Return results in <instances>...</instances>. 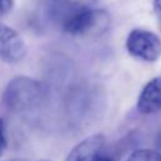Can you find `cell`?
Listing matches in <instances>:
<instances>
[{"label":"cell","mask_w":161,"mask_h":161,"mask_svg":"<svg viewBox=\"0 0 161 161\" xmlns=\"http://www.w3.org/2000/svg\"><path fill=\"white\" fill-rule=\"evenodd\" d=\"M45 98L44 86L30 77L18 75L4 89L3 103L11 112H30L38 108Z\"/></svg>","instance_id":"1"},{"label":"cell","mask_w":161,"mask_h":161,"mask_svg":"<svg viewBox=\"0 0 161 161\" xmlns=\"http://www.w3.org/2000/svg\"><path fill=\"white\" fill-rule=\"evenodd\" d=\"M108 23L109 16L108 13H106L104 10L82 6L74 10L64 19L63 30L69 35L82 36L104 31L107 29Z\"/></svg>","instance_id":"2"},{"label":"cell","mask_w":161,"mask_h":161,"mask_svg":"<svg viewBox=\"0 0 161 161\" xmlns=\"http://www.w3.org/2000/svg\"><path fill=\"white\" fill-rule=\"evenodd\" d=\"M126 48L132 57L145 62H156L161 57V39L148 30L133 29L126 39Z\"/></svg>","instance_id":"3"},{"label":"cell","mask_w":161,"mask_h":161,"mask_svg":"<svg viewBox=\"0 0 161 161\" xmlns=\"http://www.w3.org/2000/svg\"><path fill=\"white\" fill-rule=\"evenodd\" d=\"M26 55V45L20 34L0 23V62L15 64Z\"/></svg>","instance_id":"4"},{"label":"cell","mask_w":161,"mask_h":161,"mask_svg":"<svg viewBox=\"0 0 161 161\" xmlns=\"http://www.w3.org/2000/svg\"><path fill=\"white\" fill-rule=\"evenodd\" d=\"M104 142L106 138L101 133L88 136L72 148L65 161H93L101 153Z\"/></svg>","instance_id":"5"},{"label":"cell","mask_w":161,"mask_h":161,"mask_svg":"<svg viewBox=\"0 0 161 161\" xmlns=\"http://www.w3.org/2000/svg\"><path fill=\"white\" fill-rule=\"evenodd\" d=\"M137 109L142 114H153L161 111V77L151 79L141 91Z\"/></svg>","instance_id":"6"},{"label":"cell","mask_w":161,"mask_h":161,"mask_svg":"<svg viewBox=\"0 0 161 161\" xmlns=\"http://www.w3.org/2000/svg\"><path fill=\"white\" fill-rule=\"evenodd\" d=\"M126 161H161V152L151 148H140L133 151Z\"/></svg>","instance_id":"7"},{"label":"cell","mask_w":161,"mask_h":161,"mask_svg":"<svg viewBox=\"0 0 161 161\" xmlns=\"http://www.w3.org/2000/svg\"><path fill=\"white\" fill-rule=\"evenodd\" d=\"M6 130H5V122L3 118H0V156L6 148Z\"/></svg>","instance_id":"8"},{"label":"cell","mask_w":161,"mask_h":161,"mask_svg":"<svg viewBox=\"0 0 161 161\" xmlns=\"http://www.w3.org/2000/svg\"><path fill=\"white\" fill-rule=\"evenodd\" d=\"M13 4H14L13 0H0V18L6 15L11 10Z\"/></svg>","instance_id":"9"},{"label":"cell","mask_w":161,"mask_h":161,"mask_svg":"<svg viewBox=\"0 0 161 161\" xmlns=\"http://www.w3.org/2000/svg\"><path fill=\"white\" fill-rule=\"evenodd\" d=\"M153 10H155V14L157 18L158 26L161 29V0H153Z\"/></svg>","instance_id":"10"},{"label":"cell","mask_w":161,"mask_h":161,"mask_svg":"<svg viewBox=\"0 0 161 161\" xmlns=\"http://www.w3.org/2000/svg\"><path fill=\"white\" fill-rule=\"evenodd\" d=\"M93 161H116V158L113 156H109V155H102V153H99Z\"/></svg>","instance_id":"11"},{"label":"cell","mask_w":161,"mask_h":161,"mask_svg":"<svg viewBox=\"0 0 161 161\" xmlns=\"http://www.w3.org/2000/svg\"><path fill=\"white\" fill-rule=\"evenodd\" d=\"M39 161H50V160H39Z\"/></svg>","instance_id":"12"}]
</instances>
